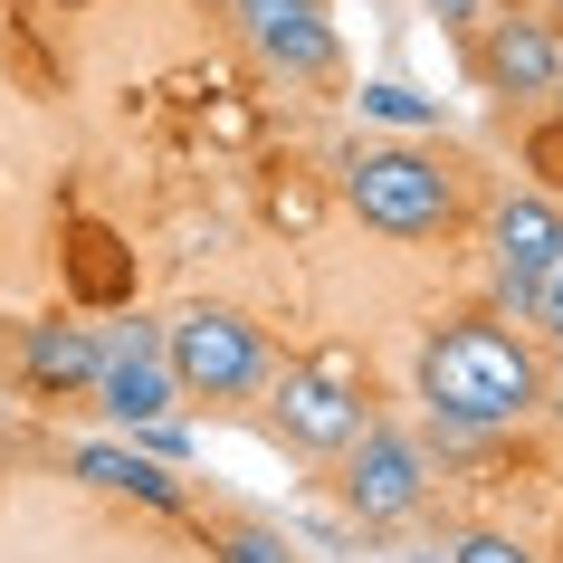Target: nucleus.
<instances>
[{"label":"nucleus","instance_id":"18","mask_svg":"<svg viewBox=\"0 0 563 563\" xmlns=\"http://www.w3.org/2000/svg\"><path fill=\"white\" fill-rule=\"evenodd\" d=\"M239 30H267V20H287V10H306V0H230Z\"/></svg>","mask_w":563,"mask_h":563},{"label":"nucleus","instance_id":"1","mask_svg":"<svg viewBox=\"0 0 563 563\" xmlns=\"http://www.w3.org/2000/svg\"><path fill=\"white\" fill-rule=\"evenodd\" d=\"M544 363H534L526 334L487 325V316H468V325H440L430 344H420V401H430V420L440 430H468V440H487V430H516L526 411H544Z\"/></svg>","mask_w":563,"mask_h":563},{"label":"nucleus","instance_id":"10","mask_svg":"<svg viewBox=\"0 0 563 563\" xmlns=\"http://www.w3.org/2000/svg\"><path fill=\"white\" fill-rule=\"evenodd\" d=\"M249 38H258V58H267V67H287V77H316V87L344 67V38H334V20L316 10V0H306V10H287V20H267V30H249Z\"/></svg>","mask_w":563,"mask_h":563},{"label":"nucleus","instance_id":"16","mask_svg":"<svg viewBox=\"0 0 563 563\" xmlns=\"http://www.w3.org/2000/svg\"><path fill=\"white\" fill-rule=\"evenodd\" d=\"M449 563H534V554L516 544V534H459V544H449Z\"/></svg>","mask_w":563,"mask_h":563},{"label":"nucleus","instance_id":"12","mask_svg":"<svg viewBox=\"0 0 563 563\" xmlns=\"http://www.w3.org/2000/svg\"><path fill=\"white\" fill-rule=\"evenodd\" d=\"M210 554H220V563H297L277 526H220V534H210Z\"/></svg>","mask_w":563,"mask_h":563},{"label":"nucleus","instance_id":"17","mask_svg":"<svg viewBox=\"0 0 563 563\" xmlns=\"http://www.w3.org/2000/svg\"><path fill=\"white\" fill-rule=\"evenodd\" d=\"M534 325H544V344H563V258L544 267V287H534Z\"/></svg>","mask_w":563,"mask_h":563},{"label":"nucleus","instance_id":"21","mask_svg":"<svg viewBox=\"0 0 563 563\" xmlns=\"http://www.w3.org/2000/svg\"><path fill=\"white\" fill-rule=\"evenodd\" d=\"M554 106H563V77H554Z\"/></svg>","mask_w":563,"mask_h":563},{"label":"nucleus","instance_id":"6","mask_svg":"<svg viewBox=\"0 0 563 563\" xmlns=\"http://www.w3.org/2000/svg\"><path fill=\"white\" fill-rule=\"evenodd\" d=\"M487 249H497V297L516 306V316H534V287H544V267L563 258V201H554V191H516V201H497Z\"/></svg>","mask_w":563,"mask_h":563},{"label":"nucleus","instance_id":"19","mask_svg":"<svg viewBox=\"0 0 563 563\" xmlns=\"http://www.w3.org/2000/svg\"><path fill=\"white\" fill-rule=\"evenodd\" d=\"M430 10H449V20H459V30H477V0H430Z\"/></svg>","mask_w":563,"mask_h":563},{"label":"nucleus","instance_id":"8","mask_svg":"<svg viewBox=\"0 0 563 563\" xmlns=\"http://www.w3.org/2000/svg\"><path fill=\"white\" fill-rule=\"evenodd\" d=\"M67 468L87 477V487H106V497H144L173 516L181 506V477L153 459V449H124V440H87V449H67Z\"/></svg>","mask_w":563,"mask_h":563},{"label":"nucleus","instance_id":"14","mask_svg":"<svg viewBox=\"0 0 563 563\" xmlns=\"http://www.w3.org/2000/svg\"><path fill=\"white\" fill-rule=\"evenodd\" d=\"M316 210H325L316 181H267V220H277V230H316Z\"/></svg>","mask_w":563,"mask_h":563},{"label":"nucleus","instance_id":"5","mask_svg":"<svg viewBox=\"0 0 563 563\" xmlns=\"http://www.w3.org/2000/svg\"><path fill=\"white\" fill-rule=\"evenodd\" d=\"M420 497H430V449L411 430L363 420V440L344 449V506L363 526H401V516H420Z\"/></svg>","mask_w":563,"mask_h":563},{"label":"nucleus","instance_id":"22","mask_svg":"<svg viewBox=\"0 0 563 563\" xmlns=\"http://www.w3.org/2000/svg\"><path fill=\"white\" fill-rule=\"evenodd\" d=\"M554 20H563V0H554Z\"/></svg>","mask_w":563,"mask_h":563},{"label":"nucleus","instance_id":"11","mask_svg":"<svg viewBox=\"0 0 563 563\" xmlns=\"http://www.w3.org/2000/svg\"><path fill=\"white\" fill-rule=\"evenodd\" d=\"M20 363H30V383H48V391H96V373H106V344H96L87 325H30L20 334Z\"/></svg>","mask_w":563,"mask_h":563},{"label":"nucleus","instance_id":"9","mask_svg":"<svg viewBox=\"0 0 563 563\" xmlns=\"http://www.w3.org/2000/svg\"><path fill=\"white\" fill-rule=\"evenodd\" d=\"M96 401H106V420H124V430H144V420H173L181 383L163 354H106V373H96Z\"/></svg>","mask_w":563,"mask_h":563},{"label":"nucleus","instance_id":"7","mask_svg":"<svg viewBox=\"0 0 563 563\" xmlns=\"http://www.w3.org/2000/svg\"><path fill=\"white\" fill-rule=\"evenodd\" d=\"M477 77L497 96H554L563 77V38L544 30V20H516V10H497L487 20V38H477Z\"/></svg>","mask_w":563,"mask_h":563},{"label":"nucleus","instance_id":"3","mask_svg":"<svg viewBox=\"0 0 563 563\" xmlns=\"http://www.w3.org/2000/svg\"><path fill=\"white\" fill-rule=\"evenodd\" d=\"M163 363H173L181 401H239V391H258L277 363H267V334L230 306H181L173 325H163Z\"/></svg>","mask_w":563,"mask_h":563},{"label":"nucleus","instance_id":"15","mask_svg":"<svg viewBox=\"0 0 563 563\" xmlns=\"http://www.w3.org/2000/svg\"><path fill=\"white\" fill-rule=\"evenodd\" d=\"M526 173L544 181V191H563V106H554V115H544V124L526 134Z\"/></svg>","mask_w":563,"mask_h":563},{"label":"nucleus","instance_id":"13","mask_svg":"<svg viewBox=\"0 0 563 563\" xmlns=\"http://www.w3.org/2000/svg\"><path fill=\"white\" fill-rule=\"evenodd\" d=\"M363 115H383V124H430L440 106H430V96H411L401 77H373V87H363Z\"/></svg>","mask_w":563,"mask_h":563},{"label":"nucleus","instance_id":"2","mask_svg":"<svg viewBox=\"0 0 563 563\" xmlns=\"http://www.w3.org/2000/svg\"><path fill=\"white\" fill-rule=\"evenodd\" d=\"M334 201L383 239H440L459 220V173L430 144H354L334 163Z\"/></svg>","mask_w":563,"mask_h":563},{"label":"nucleus","instance_id":"4","mask_svg":"<svg viewBox=\"0 0 563 563\" xmlns=\"http://www.w3.org/2000/svg\"><path fill=\"white\" fill-rule=\"evenodd\" d=\"M267 420L306 449V459H344L363 440V391L344 373H316V363H287V373H267Z\"/></svg>","mask_w":563,"mask_h":563},{"label":"nucleus","instance_id":"20","mask_svg":"<svg viewBox=\"0 0 563 563\" xmlns=\"http://www.w3.org/2000/svg\"><path fill=\"white\" fill-rule=\"evenodd\" d=\"M544 401H554V411H563V391H544Z\"/></svg>","mask_w":563,"mask_h":563}]
</instances>
